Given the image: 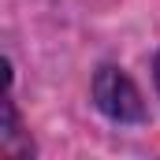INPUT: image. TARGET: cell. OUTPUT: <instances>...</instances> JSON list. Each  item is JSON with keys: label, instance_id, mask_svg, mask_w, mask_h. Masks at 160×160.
Here are the masks:
<instances>
[{"label": "cell", "instance_id": "cell-1", "mask_svg": "<svg viewBox=\"0 0 160 160\" xmlns=\"http://www.w3.org/2000/svg\"><path fill=\"white\" fill-rule=\"evenodd\" d=\"M93 97H97L101 112H108L112 119H119V123H138L142 116H145L138 86L127 78L123 71H116V67H104V71L97 75V82H93Z\"/></svg>", "mask_w": 160, "mask_h": 160}, {"label": "cell", "instance_id": "cell-2", "mask_svg": "<svg viewBox=\"0 0 160 160\" xmlns=\"http://www.w3.org/2000/svg\"><path fill=\"white\" fill-rule=\"evenodd\" d=\"M157 86H160V60H157Z\"/></svg>", "mask_w": 160, "mask_h": 160}]
</instances>
